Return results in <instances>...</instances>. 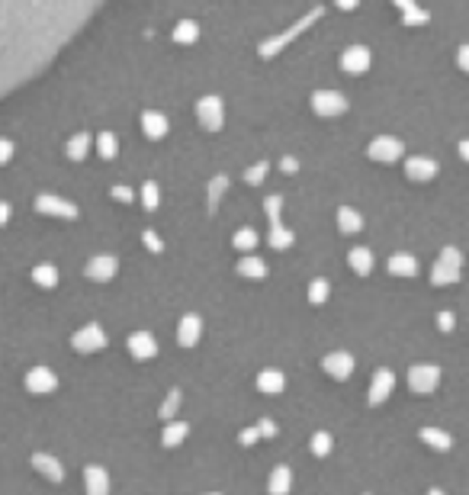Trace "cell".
<instances>
[{"instance_id": "6da1fadb", "label": "cell", "mask_w": 469, "mask_h": 495, "mask_svg": "<svg viewBox=\"0 0 469 495\" xmlns=\"http://www.w3.org/2000/svg\"><path fill=\"white\" fill-rule=\"evenodd\" d=\"M106 0H0V100L39 77Z\"/></svg>"}, {"instance_id": "7a4b0ae2", "label": "cell", "mask_w": 469, "mask_h": 495, "mask_svg": "<svg viewBox=\"0 0 469 495\" xmlns=\"http://www.w3.org/2000/svg\"><path fill=\"white\" fill-rule=\"evenodd\" d=\"M264 210H267V219H270L267 244L273 248V251H283V248H289V244L296 242V235L283 226V219H280V210H283V196H267V200H264Z\"/></svg>"}, {"instance_id": "3957f363", "label": "cell", "mask_w": 469, "mask_h": 495, "mask_svg": "<svg viewBox=\"0 0 469 495\" xmlns=\"http://www.w3.org/2000/svg\"><path fill=\"white\" fill-rule=\"evenodd\" d=\"M321 17H325V10H321V7H315V10H309V13H305V17H302L296 26H289L286 33L273 36V39H267V42H260V49H257V52H260V58H273L277 52H283V49H286V42H293L296 36H299V33H305V29H309V26L315 23V19H321Z\"/></svg>"}, {"instance_id": "277c9868", "label": "cell", "mask_w": 469, "mask_h": 495, "mask_svg": "<svg viewBox=\"0 0 469 495\" xmlns=\"http://www.w3.org/2000/svg\"><path fill=\"white\" fill-rule=\"evenodd\" d=\"M460 267H463V258L456 248H444L440 258L434 260V267H431V283L434 286H450L460 280Z\"/></svg>"}, {"instance_id": "5b68a950", "label": "cell", "mask_w": 469, "mask_h": 495, "mask_svg": "<svg viewBox=\"0 0 469 495\" xmlns=\"http://www.w3.org/2000/svg\"><path fill=\"white\" fill-rule=\"evenodd\" d=\"M437 386H440V367H434V363H415V367L408 370L411 393L427 395V393H434Z\"/></svg>"}, {"instance_id": "8992f818", "label": "cell", "mask_w": 469, "mask_h": 495, "mask_svg": "<svg viewBox=\"0 0 469 495\" xmlns=\"http://www.w3.org/2000/svg\"><path fill=\"white\" fill-rule=\"evenodd\" d=\"M196 119H200V126L206 129V132H218L222 129V123H225V107H222V100L218 97H202L200 103H196Z\"/></svg>"}, {"instance_id": "52a82bcc", "label": "cell", "mask_w": 469, "mask_h": 495, "mask_svg": "<svg viewBox=\"0 0 469 495\" xmlns=\"http://www.w3.org/2000/svg\"><path fill=\"white\" fill-rule=\"evenodd\" d=\"M402 151H405V145L399 142L395 135H376V139L367 145L369 158L383 161V164H392V161H399V158H402Z\"/></svg>"}, {"instance_id": "ba28073f", "label": "cell", "mask_w": 469, "mask_h": 495, "mask_svg": "<svg viewBox=\"0 0 469 495\" xmlns=\"http://www.w3.org/2000/svg\"><path fill=\"white\" fill-rule=\"evenodd\" d=\"M312 109L319 116H341V113H347V97L337 91H315L312 93Z\"/></svg>"}, {"instance_id": "9c48e42d", "label": "cell", "mask_w": 469, "mask_h": 495, "mask_svg": "<svg viewBox=\"0 0 469 495\" xmlns=\"http://www.w3.org/2000/svg\"><path fill=\"white\" fill-rule=\"evenodd\" d=\"M392 386H395V377H392V370L379 367L376 373H373V379H369V389H367V402H369V405H383L385 399H389V393H392Z\"/></svg>"}, {"instance_id": "30bf717a", "label": "cell", "mask_w": 469, "mask_h": 495, "mask_svg": "<svg viewBox=\"0 0 469 495\" xmlns=\"http://www.w3.org/2000/svg\"><path fill=\"white\" fill-rule=\"evenodd\" d=\"M321 367H325V373L331 379H351L357 361H353V354H347V351H335V354H328L325 361H321Z\"/></svg>"}, {"instance_id": "8fae6325", "label": "cell", "mask_w": 469, "mask_h": 495, "mask_svg": "<svg viewBox=\"0 0 469 495\" xmlns=\"http://www.w3.org/2000/svg\"><path fill=\"white\" fill-rule=\"evenodd\" d=\"M369 61H373V55H369L367 45H351V49H344V55H341V68L347 74H363V71H369Z\"/></svg>"}, {"instance_id": "7c38bea8", "label": "cell", "mask_w": 469, "mask_h": 495, "mask_svg": "<svg viewBox=\"0 0 469 495\" xmlns=\"http://www.w3.org/2000/svg\"><path fill=\"white\" fill-rule=\"evenodd\" d=\"M202 335V319L200 315H184L180 319V325H177V345L180 347H196V341H200Z\"/></svg>"}, {"instance_id": "4fadbf2b", "label": "cell", "mask_w": 469, "mask_h": 495, "mask_svg": "<svg viewBox=\"0 0 469 495\" xmlns=\"http://www.w3.org/2000/svg\"><path fill=\"white\" fill-rule=\"evenodd\" d=\"M74 347L81 354H93V351H100V347H106V335L97 325H87L74 335Z\"/></svg>"}, {"instance_id": "5bb4252c", "label": "cell", "mask_w": 469, "mask_h": 495, "mask_svg": "<svg viewBox=\"0 0 469 495\" xmlns=\"http://www.w3.org/2000/svg\"><path fill=\"white\" fill-rule=\"evenodd\" d=\"M33 466L39 476H45L49 482H65V466H61L51 453H33Z\"/></svg>"}, {"instance_id": "9a60e30c", "label": "cell", "mask_w": 469, "mask_h": 495, "mask_svg": "<svg viewBox=\"0 0 469 495\" xmlns=\"http://www.w3.org/2000/svg\"><path fill=\"white\" fill-rule=\"evenodd\" d=\"M129 354H132L135 361H151L154 354H158V341L148 335V331H135L129 338Z\"/></svg>"}, {"instance_id": "2e32d148", "label": "cell", "mask_w": 469, "mask_h": 495, "mask_svg": "<svg viewBox=\"0 0 469 495\" xmlns=\"http://www.w3.org/2000/svg\"><path fill=\"white\" fill-rule=\"evenodd\" d=\"M84 489L87 495H109V473L103 466H84Z\"/></svg>"}, {"instance_id": "e0dca14e", "label": "cell", "mask_w": 469, "mask_h": 495, "mask_svg": "<svg viewBox=\"0 0 469 495\" xmlns=\"http://www.w3.org/2000/svg\"><path fill=\"white\" fill-rule=\"evenodd\" d=\"M405 174L411 177V180H434V174H437V161H431V158H408L405 161Z\"/></svg>"}, {"instance_id": "ac0fdd59", "label": "cell", "mask_w": 469, "mask_h": 495, "mask_svg": "<svg viewBox=\"0 0 469 495\" xmlns=\"http://www.w3.org/2000/svg\"><path fill=\"white\" fill-rule=\"evenodd\" d=\"M289 489H293V470L280 463V466H273V473H270L267 495H289Z\"/></svg>"}, {"instance_id": "d6986e66", "label": "cell", "mask_w": 469, "mask_h": 495, "mask_svg": "<svg viewBox=\"0 0 469 495\" xmlns=\"http://www.w3.org/2000/svg\"><path fill=\"white\" fill-rule=\"evenodd\" d=\"M257 389L260 393H267V395H280L286 389V377L280 373V370H260L257 373Z\"/></svg>"}, {"instance_id": "ffe728a7", "label": "cell", "mask_w": 469, "mask_h": 495, "mask_svg": "<svg viewBox=\"0 0 469 495\" xmlns=\"http://www.w3.org/2000/svg\"><path fill=\"white\" fill-rule=\"evenodd\" d=\"M186 434H190V425H186V421H168L164 431H161V447H164V450H174L177 444H184Z\"/></svg>"}, {"instance_id": "44dd1931", "label": "cell", "mask_w": 469, "mask_h": 495, "mask_svg": "<svg viewBox=\"0 0 469 495\" xmlns=\"http://www.w3.org/2000/svg\"><path fill=\"white\" fill-rule=\"evenodd\" d=\"M26 386L33 389V393H51V389L58 386V379H55V373L45 367H35L29 377H26Z\"/></svg>"}, {"instance_id": "7402d4cb", "label": "cell", "mask_w": 469, "mask_h": 495, "mask_svg": "<svg viewBox=\"0 0 469 495\" xmlns=\"http://www.w3.org/2000/svg\"><path fill=\"white\" fill-rule=\"evenodd\" d=\"M392 3L402 10V23L405 26H424L427 19H431V13H427V10H421L415 0H392Z\"/></svg>"}, {"instance_id": "603a6c76", "label": "cell", "mask_w": 469, "mask_h": 495, "mask_svg": "<svg viewBox=\"0 0 469 495\" xmlns=\"http://www.w3.org/2000/svg\"><path fill=\"white\" fill-rule=\"evenodd\" d=\"M418 437L431 447V450H440V453H447L453 447V437L447 434V431H440V428H421Z\"/></svg>"}, {"instance_id": "cb8c5ba5", "label": "cell", "mask_w": 469, "mask_h": 495, "mask_svg": "<svg viewBox=\"0 0 469 495\" xmlns=\"http://www.w3.org/2000/svg\"><path fill=\"white\" fill-rule=\"evenodd\" d=\"M337 228H341L344 235H357L363 228V216L357 210H351V206H341L337 210Z\"/></svg>"}, {"instance_id": "d4e9b609", "label": "cell", "mask_w": 469, "mask_h": 495, "mask_svg": "<svg viewBox=\"0 0 469 495\" xmlns=\"http://www.w3.org/2000/svg\"><path fill=\"white\" fill-rule=\"evenodd\" d=\"M389 274L392 277H415L418 274V260L411 254H392L389 258Z\"/></svg>"}, {"instance_id": "484cf974", "label": "cell", "mask_w": 469, "mask_h": 495, "mask_svg": "<svg viewBox=\"0 0 469 495\" xmlns=\"http://www.w3.org/2000/svg\"><path fill=\"white\" fill-rule=\"evenodd\" d=\"M347 264H351L353 274L367 277L369 270H373V251H369V248H353V251L347 254Z\"/></svg>"}, {"instance_id": "4316f807", "label": "cell", "mask_w": 469, "mask_h": 495, "mask_svg": "<svg viewBox=\"0 0 469 495\" xmlns=\"http://www.w3.org/2000/svg\"><path fill=\"white\" fill-rule=\"evenodd\" d=\"M238 274L248 277V280H264L267 277V264H264L260 258H254V254H248V258L238 260Z\"/></svg>"}, {"instance_id": "83f0119b", "label": "cell", "mask_w": 469, "mask_h": 495, "mask_svg": "<svg viewBox=\"0 0 469 495\" xmlns=\"http://www.w3.org/2000/svg\"><path fill=\"white\" fill-rule=\"evenodd\" d=\"M142 129L148 139H161V135L168 132V119H164V113H154V109H148L142 116Z\"/></svg>"}, {"instance_id": "f1b7e54d", "label": "cell", "mask_w": 469, "mask_h": 495, "mask_svg": "<svg viewBox=\"0 0 469 495\" xmlns=\"http://www.w3.org/2000/svg\"><path fill=\"white\" fill-rule=\"evenodd\" d=\"M196 39H200V26L193 23V19H180L177 29H174V42L177 45H193Z\"/></svg>"}, {"instance_id": "f546056e", "label": "cell", "mask_w": 469, "mask_h": 495, "mask_svg": "<svg viewBox=\"0 0 469 495\" xmlns=\"http://www.w3.org/2000/svg\"><path fill=\"white\" fill-rule=\"evenodd\" d=\"M116 258H97L90 264V267H87V277H93V280H109L113 277V274H116Z\"/></svg>"}, {"instance_id": "4dcf8cb0", "label": "cell", "mask_w": 469, "mask_h": 495, "mask_svg": "<svg viewBox=\"0 0 469 495\" xmlns=\"http://www.w3.org/2000/svg\"><path fill=\"white\" fill-rule=\"evenodd\" d=\"M331 447H335V437L328 434V431H315L309 441V450L315 453V457H328L331 453Z\"/></svg>"}, {"instance_id": "1f68e13d", "label": "cell", "mask_w": 469, "mask_h": 495, "mask_svg": "<svg viewBox=\"0 0 469 495\" xmlns=\"http://www.w3.org/2000/svg\"><path fill=\"white\" fill-rule=\"evenodd\" d=\"M257 232H254V228H238V232H234L232 235V244L234 248H238V251H254V248H257Z\"/></svg>"}, {"instance_id": "d6a6232c", "label": "cell", "mask_w": 469, "mask_h": 495, "mask_svg": "<svg viewBox=\"0 0 469 495\" xmlns=\"http://www.w3.org/2000/svg\"><path fill=\"white\" fill-rule=\"evenodd\" d=\"M328 293H331V283H328V280H312L309 283V302L312 306H325L328 302Z\"/></svg>"}, {"instance_id": "836d02e7", "label": "cell", "mask_w": 469, "mask_h": 495, "mask_svg": "<svg viewBox=\"0 0 469 495\" xmlns=\"http://www.w3.org/2000/svg\"><path fill=\"white\" fill-rule=\"evenodd\" d=\"M180 399H184V393L180 389H170L168 393V399H164V405L158 409V415H161V421H170L177 415V409H180Z\"/></svg>"}, {"instance_id": "e575fe53", "label": "cell", "mask_w": 469, "mask_h": 495, "mask_svg": "<svg viewBox=\"0 0 469 495\" xmlns=\"http://www.w3.org/2000/svg\"><path fill=\"white\" fill-rule=\"evenodd\" d=\"M225 190H228V174H216V180L209 184V212H216V206H218V200L225 196Z\"/></svg>"}, {"instance_id": "d590c367", "label": "cell", "mask_w": 469, "mask_h": 495, "mask_svg": "<svg viewBox=\"0 0 469 495\" xmlns=\"http://www.w3.org/2000/svg\"><path fill=\"white\" fill-rule=\"evenodd\" d=\"M267 168H270L267 161H257V164H251V168L244 171V180H248V184H251V187H257L260 180L267 177Z\"/></svg>"}, {"instance_id": "8d00e7d4", "label": "cell", "mask_w": 469, "mask_h": 495, "mask_svg": "<svg viewBox=\"0 0 469 495\" xmlns=\"http://www.w3.org/2000/svg\"><path fill=\"white\" fill-rule=\"evenodd\" d=\"M142 203H145V210H158V184L142 187Z\"/></svg>"}, {"instance_id": "74e56055", "label": "cell", "mask_w": 469, "mask_h": 495, "mask_svg": "<svg viewBox=\"0 0 469 495\" xmlns=\"http://www.w3.org/2000/svg\"><path fill=\"white\" fill-rule=\"evenodd\" d=\"M257 441H260V428H257V425H251V428H244L241 434H238V444H241V447H251V444H257Z\"/></svg>"}, {"instance_id": "f35d334b", "label": "cell", "mask_w": 469, "mask_h": 495, "mask_svg": "<svg viewBox=\"0 0 469 495\" xmlns=\"http://www.w3.org/2000/svg\"><path fill=\"white\" fill-rule=\"evenodd\" d=\"M453 325H456V315H453V312H437V328H440V331H453Z\"/></svg>"}, {"instance_id": "ab89813d", "label": "cell", "mask_w": 469, "mask_h": 495, "mask_svg": "<svg viewBox=\"0 0 469 495\" xmlns=\"http://www.w3.org/2000/svg\"><path fill=\"white\" fill-rule=\"evenodd\" d=\"M257 428H260V437H277V425H273L270 418H260Z\"/></svg>"}, {"instance_id": "60d3db41", "label": "cell", "mask_w": 469, "mask_h": 495, "mask_svg": "<svg viewBox=\"0 0 469 495\" xmlns=\"http://www.w3.org/2000/svg\"><path fill=\"white\" fill-rule=\"evenodd\" d=\"M100 151L106 155V158H109V155H116V139H113V135H103V139H100Z\"/></svg>"}, {"instance_id": "b9f144b4", "label": "cell", "mask_w": 469, "mask_h": 495, "mask_svg": "<svg viewBox=\"0 0 469 495\" xmlns=\"http://www.w3.org/2000/svg\"><path fill=\"white\" fill-rule=\"evenodd\" d=\"M280 171H283V174H296V171H299V161H296V158H283V161H280Z\"/></svg>"}, {"instance_id": "7bdbcfd3", "label": "cell", "mask_w": 469, "mask_h": 495, "mask_svg": "<svg viewBox=\"0 0 469 495\" xmlns=\"http://www.w3.org/2000/svg\"><path fill=\"white\" fill-rule=\"evenodd\" d=\"M35 277H39V283L51 286V283H55V270H51V267H42L39 274H35Z\"/></svg>"}, {"instance_id": "ee69618b", "label": "cell", "mask_w": 469, "mask_h": 495, "mask_svg": "<svg viewBox=\"0 0 469 495\" xmlns=\"http://www.w3.org/2000/svg\"><path fill=\"white\" fill-rule=\"evenodd\" d=\"M456 61H460V71H466V74H469V45H463V49H460Z\"/></svg>"}, {"instance_id": "f6af8a7d", "label": "cell", "mask_w": 469, "mask_h": 495, "mask_svg": "<svg viewBox=\"0 0 469 495\" xmlns=\"http://www.w3.org/2000/svg\"><path fill=\"white\" fill-rule=\"evenodd\" d=\"M145 244H148L151 251H161V248H164V244L158 242V235H154V232H145Z\"/></svg>"}, {"instance_id": "bcb514c9", "label": "cell", "mask_w": 469, "mask_h": 495, "mask_svg": "<svg viewBox=\"0 0 469 495\" xmlns=\"http://www.w3.org/2000/svg\"><path fill=\"white\" fill-rule=\"evenodd\" d=\"M87 148V139H74V145H71V155H84Z\"/></svg>"}, {"instance_id": "7dc6e473", "label": "cell", "mask_w": 469, "mask_h": 495, "mask_svg": "<svg viewBox=\"0 0 469 495\" xmlns=\"http://www.w3.org/2000/svg\"><path fill=\"white\" fill-rule=\"evenodd\" d=\"M335 3H337V10H357L360 0H335Z\"/></svg>"}, {"instance_id": "c3c4849f", "label": "cell", "mask_w": 469, "mask_h": 495, "mask_svg": "<svg viewBox=\"0 0 469 495\" xmlns=\"http://www.w3.org/2000/svg\"><path fill=\"white\" fill-rule=\"evenodd\" d=\"M460 155H463V161H469V139L460 142Z\"/></svg>"}, {"instance_id": "681fc988", "label": "cell", "mask_w": 469, "mask_h": 495, "mask_svg": "<svg viewBox=\"0 0 469 495\" xmlns=\"http://www.w3.org/2000/svg\"><path fill=\"white\" fill-rule=\"evenodd\" d=\"M113 194H116L119 200H129V196H132V194H129V190H126V187H119V190H113Z\"/></svg>"}, {"instance_id": "f907efd6", "label": "cell", "mask_w": 469, "mask_h": 495, "mask_svg": "<svg viewBox=\"0 0 469 495\" xmlns=\"http://www.w3.org/2000/svg\"><path fill=\"white\" fill-rule=\"evenodd\" d=\"M427 495H447V492H440V489H427Z\"/></svg>"}, {"instance_id": "816d5d0a", "label": "cell", "mask_w": 469, "mask_h": 495, "mask_svg": "<svg viewBox=\"0 0 469 495\" xmlns=\"http://www.w3.org/2000/svg\"><path fill=\"white\" fill-rule=\"evenodd\" d=\"M209 495H222V492H209Z\"/></svg>"}]
</instances>
